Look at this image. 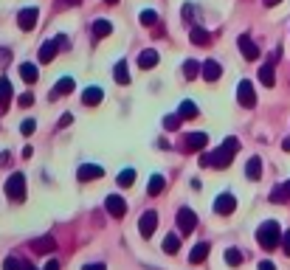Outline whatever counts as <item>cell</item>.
I'll return each instance as SVG.
<instances>
[{
	"instance_id": "6da1fadb",
	"label": "cell",
	"mask_w": 290,
	"mask_h": 270,
	"mask_svg": "<svg viewBox=\"0 0 290 270\" xmlns=\"http://www.w3.org/2000/svg\"><path fill=\"white\" fill-rule=\"evenodd\" d=\"M237 150H240V141H237V138H226V144H223L220 150L206 152V155L200 158V166H214V169H226V166H231L234 152H237Z\"/></svg>"
},
{
	"instance_id": "7a4b0ae2",
	"label": "cell",
	"mask_w": 290,
	"mask_h": 270,
	"mask_svg": "<svg viewBox=\"0 0 290 270\" xmlns=\"http://www.w3.org/2000/svg\"><path fill=\"white\" fill-rule=\"evenodd\" d=\"M256 239H259V245L265 250H276L279 248V242H282V231H279V222L268 220V222H262L259 231H256Z\"/></svg>"
},
{
	"instance_id": "3957f363",
	"label": "cell",
	"mask_w": 290,
	"mask_h": 270,
	"mask_svg": "<svg viewBox=\"0 0 290 270\" xmlns=\"http://www.w3.org/2000/svg\"><path fill=\"white\" fill-rule=\"evenodd\" d=\"M6 197L15 200V203H23V200H26V178H23L20 172H15V175L6 180Z\"/></svg>"
},
{
	"instance_id": "277c9868",
	"label": "cell",
	"mask_w": 290,
	"mask_h": 270,
	"mask_svg": "<svg viewBox=\"0 0 290 270\" xmlns=\"http://www.w3.org/2000/svg\"><path fill=\"white\" fill-rule=\"evenodd\" d=\"M237 101H240L245 110H251V107L256 104V93H254V85L248 82V79H242L240 87H237Z\"/></svg>"
},
{
	"instance_id": "5b68a950",
	"label": "cell",
	"mask_w": 290,
	"mask_h": 270,
	"mask_svg": "<svg viewBox=\"0 0 290 270\" xmlns=\"http://www.w3.org/2000/svg\"><path fill=\"white\" fill-rule=\"evenodd\" d=\"M177 228H180V234H191L198 228V214L191 208H180L177 211Z\"/></svg>"
},
{
	"instance_id": "8992f818",
	"label": "cell",
	"mask_w": 290,
	"mask_h": 270,
	"mask_svg": "<svg viewBox=\"0 0 290 270\" xmlns=\"http://www.w3.org/2000/svg\"><path fill=\"white\" fill-rule=\"evenodd\" d=\"M105 208H107V214H110V217L121 220V217L127 214V200H124V197H119V194H110V197L105 200Z\"/></svg>"
},
{
	"instance_id": "52a82bcc",
	"label": "cell",
	"mask_w": 290,
	"mask_h": 270,
	"mask_svg": "<svg viewBox=\"0 0 290 270\" xmlns=\"http://www.w3.org/2000/svg\"><path fill=\"white\" fill-rule=\"evenodd\" d=\"M76 178L82 180V183H90V180L105 178V169L96 166V164H82V166H79V172H76Z\"/></svg>"
},
{
	"instance_id": "ba28073f",
	"label": "cell",
	"mask_w": 290,
	"mask_h": 270,
	"mask_svg": "<svg viewBox=\"0 0 290 270\" xmlns=\"http://www.w3.org/2000/svg\"><path fill=\"white\" fill-rule=\"evenodd\" d=\"M209 144V135L206 132H189L186 135V141H183V150L186 152H200Z\"/></svg>"
},
{
	"instance_id": "9c48e42d",
	"label": "cell",
	"mask_w": 290,
	"mask_h": 270,
	"mask_svg": "<svg viewBox=\"0 0 290 270\" xmlns=\"http://www.w3.org/2000/svg\"><path fill=\"white\" fill-rule=\"evenodd\" d=\"M155 225H158V214H155V211H144V217L138 220V231H141L144 239H149V236H152Z\"/></svg>"
},
{
	"instance_id": "30bf717a",
	"label": "cell",
	"mask_w": 290,
	"mask_h": 270,
	"mask_svg": "<svg viewBox=\"0 0 290 270\" xmlns=\"http://www.w3.org/2000/svg\"><path fill=\"white\" fill-rule=\"evenodd\" d=\"M234 208H237V197H234V194H220V197L214 200V211L223 214V217H226V214H231Z\"/></svg>"
},
{
	"instance_id": "8fae6325",
	"label": "cell",
	"mask_w": 290,
	"mask_h": 270,
	"mask_svg": "<svg viewBox=\"0 0 290 270\" xmlns=\"http://www.w3.org/2000/svg\"><path fill=\"white\" fill-rule=\"evenodd\" d=\"M37 17H40V12L31 6V9H23L20 15H17V23H20V29H23V31H31V29L37 26Z\"/></svg>"
},
{
	"instance_id": "7c38bea8",
	"label": "cell",
	"mask_w": 290,
	"mask_h": 270,
	"mask_svg": "<svg viewBox=\"0 0 290 270\" xmlns=\"http://www.w3.org/2000/svg\"><path fill=\"white\" fill-rule=\"evenodd\" d=\"M240 51H242V57L248 59V62H254V59H259V48L254 45V40L248 34H242L240 37Z\"/></svg>"
},
{
	"instance_id": "4fadbf2b",
	"label": "cell",
	"mask_w": 290,
	"mask_h": 270,
	"mask_svg": "<svg viewBox=\"0 0 290 270\" xmlns=\"http://www.w3.org/2000/svg\"><path fill=\"white\" fill-rule=\"evenodd\" d=\"M54 248H57L54 236H37V239H31V250H37V253H51Z\"/></svg>"
},
{
	"instance_id": "5bb4252c",
	"label": "cell",
	"mask_w": 290,
	"mask_h": 270,
	"mask_svg": "<svg viewBox=\"0 0 290 270\" xmlns=\"http://www.w3.org/2000/svg\"><path fill=\"white\" fill-rule=\"evenodd\" d=\"M59 48H62V45H59V40H48V43H43V48H40V62L48 65L51 59L57 57Z\"/></svg>"
},
{
	"instance_id": "9a60e30c",
	"label": "cell",
	"mask_w": 290,
	"mask_h": 270,
	"mask_svg": "<svg viewBox=\"0 0 290 270\" xmlns=\"http://www.w3.org/2000/svg\"><path fill=\"white\" fill-rule=\"evenodd\" d=\"M203 79L206 82H217L220 76H223V68H220V62H214V59H209V62H203Z\"/></svg>"
},
{
	"instance_id": "2e32d148",
	"label": "cell",
	"mask_w": 290,
	"mask_h": 270,
	"mask_svg": "<svg viewBox=\"0 0 290 270\" xmlns=\"http://www.w3.org/2000/svg\"><path fill=\"white\" fill-rule=\"evenodd\" d=\"M155 65H158V51L147 48V51H141V54H138V68L149 71V68H155Z\"/></svg>"
},
{
	"instance_id": "e0dca14e",
	"label": "cell",
	"mask_w": 290,
	"mask_h": 270,
	"mask_svg": "<svg viewBox=\"0 0 290 270\" xmlns=\"http://www.w3.org/2000/svg\"><path fill=\"white\" fill-rule=\"evenodd\" d=\"M102 99H105V93H102V87H87L85 93H82V104L93 107V104H102Z\"/></svg>"
},
{
	"instance_id": "ac0fdd59",
	"label": "cell",
	"mask_w": 290,
	"mask_h": 270,
	"mask_svg": "<svg viewBox=\"0 0 290 270\" xmlns=\"http://www.w3.org/2000/svg\"><path fill=\"white\" fill-rule=\"evenodd\" d=\"M73 90V79L71 76H62L57 82V85H54V93H51V99H59V96H68V93Z\"/></svg>"
},
{
	"instance_id": "d6986e66",
	"label": "cell",
	"mask_w": 290,
	"mask_h": 270,
	"mask_svg": "<svg viewBox=\"0 0 290 270\" xmlns=\"http://www.w3.org/2000/svg\"><path fill=\"white\" fill-rule=\"evenodd\" d=\"M12 96H15V90H12V82H9L6 76H0V107H9V104H12Z\"/></svg>"
},
{
	"instance_id": "ffe728a7",
	"label": "cell",
	"mask_w": 290,
	"mask_h": 270,
	"mask_svg": "<svg viewBox=\"0 0 290 270\" xmlns=\"http://www.w3.org/2000/svg\"><path fill=\"white\" fill-rule=\"evenodd\" d=\"M206 256H209V245H206V242H198L195 250L189 253V262L191 264H200V262H206Z\"/></svg>"
},
{
	"instance_id": "44dd1931",
	"label": "cell",
	"mask_w": 290,
	"mask_h": 270,
	"mask_svg": "<svg viewBox=\"0 0 290 270\" xmlns=\"http://www.w3.org/2000/svg\"><path fill=\"white\" fill-rule=\"evenodd\" d=\"M245 175H248V180H259L262 178V161L259 158H251L245 164Z\"/></svg>"
},
{
	"instance_id": "7402d4cb",
	"label": "cell",
	"mask_w": 290,
	"mask_h": 270,
	"mask_svg": "<svg viewBox=\"0 0 290 270\" xmlns=\"http://www.w3.org/2000/svg\"><path fill=\"white\" fill-rule=\"evenodd\" d=\"M259 82L265 87H273V82H276V76H273V62H268V65H262L259 68Z\"/></svg>"
},
{
	"instance_id": "603a6c76",
	"label": "cell",
	"mask_w": 290,
	"mask_h": 270,
	"mask_svg": "<svg viewBox=\"0 0 290 270\" xmlns=\"http://www.w3.org/2000/svg\"><path fill=\"white\" fill-rule=\"evenodd\" d=\"M189 40H191L195 45H209V40H212V37H209V31H206V29L195 26V29L189 31Z\"/></svg>"
},
{
	"instance_id": "cb8c5ba5",
	"label": "cell",
	"mask_w": 290,
	"mask_h": 270,
	"mask_svg": "<svg viewBox=\"0 0 290 270\" xmlns=\"http://www.w3.org/2000/svg\"><path fill=\"white\" fill-rule=\"evenodd\" d=\"M20 76L29 82V85H34L37 79H40V73H37V65H31V62H23L20 65Z\"/></svg>"
},
{
	"instance_id": "d4e9b609",
	"label": "cell",
	"mask_w": 290,
	"mask_h": 270,
	"mask_svg": "<svg viewBox=\"0 0 290 270\" xmlns=\"http://www.w3.org/2000/svg\"><path fill=\"white\" fill-rule=\"evenodd\" d=\"M110 31H113V23H110V20H96V23H93V37H96V40L107 37Z\"/></svg>"
},
{
	"instance_id": "484cf974",
	"label": "cell",
	"mask_w": 290,
	"mask_h": 270,
	"mask_svg": "<svg viewBox=\"0 0 290 270\" xmlns=\"http://www.w3.org/2000/svg\"><path fill=\"white\" fill-rule=\"evenodd\" d=\"M163 186H166V180H163L161 175H152V178H149V189H147V194H149V197H158V194L163 192Z\"/></svg>"
},
{
	"instance_id": "4316f807",
	"label": "cell",
	"mask_w": 290,
	"mask_h": 270,
	"mask_svg": "<svg viewBox=\"0 0 290 270\" xmlns=\"http://www.w3.org/2000/svg\"><path fill=\"white\" fill-rule=\"evenodd\" d=\"M270 200H273V203H284V200H290V180L284 186H279V189H273V192H270Z\"/></svg>"
},
{
	"instance_id": "83f0119b",
	"label": "cell",
	"mask_w": 290,
	"mask_h": 270,
	"mask_svg": "<svg viewBox=\"0 0 290 270\" xmlns=\"http://www.w3.org/2000/svg\"><path fill=\"white\" fill-rule=\"evenodd\" d=\"M113 76H116V82H119V85H130V73H127V62H119V65H116V71H113Z\"/></svg>"
},
{
	"instance_id": "f1b7e54d",
	"label": "cell",
	"mask_w": 290,
	"mask_h": 270,
	"mask_svg": "<svg viewBox=\"0 0 290 270\" xmlns=\"http://www.w3.org/2000/svg\"><path fill=\"white\" fill-rule=\"evenodd\" d=\"M180 115H183V118H198V104H195V101H183V104H180Z\"/></svg>"
},
{
	"instance_id": "f546056e",
	"label": "cell",
	"mask_w": 290,
	"mask_h": 270,
	"mask_svg": "<svg viewBox=\"0 0 290 270\" xmlns=\"http://www.w3.org/2000/svg\"><path fill=\"white\" fill-rule=\"evenodd\" d=\"M226 264H231V267L242 264V253H240L237 248H228V250H226Z\"/></svg>"
},
{
	"instance_id": "4dcf8cb0",
	"label": "cell",
	"mask_w": 290,
	"mask_h": 270,
	"mask_svg": "<svg viewBox=\"0 0 290 270\" xmlns=\"http://www.w3.org/2000/svg\"><path fill=\"white\" fill-rule=\"evenodd\" d=\"M177 248H180V239H177L175 234H169L163 239V250H166V253H177Z\"/></svg>"
},
{
	"instance_id": "1f68e13d",
	"label": "cell",
	"mask_w": 290,
	"mask_h": 270,
	"mask_svg": "<svg viewBox=\"0 0 290 270\" xmlns=\"http://www.w3.org/2000/svg\"><path fill=\"white\" fill-rule=\"evenodd\" d=\"M133 180H135V172H133V169H124V172L119 175V186H121V189H130V186H133Z\"/></svg>"
},
{
	"instance_id": "d6a6232c",
	"label": "cell",
	"mask_w": 290,
	"mask_h": 270,
	"mask_svg": "<svg viewBox=\"0 0 290 270\" xmlns=\"http://www.w3.org/2000/svg\"><path fill=\"white\" fill-rule=\"evenodd\" d=\"M180 118H183L180 113H177V115H166V118H163V129H169V132H175V129L180 127Z\"/></svg>"
},
{
	"instance_id": "836d02e7",
	"label": "cell",
	"mask_w": 290,
	"mask_h": 270,
	"mask_svg": "<svg viewBox=\"0 0 290 270\" xmlns=\"http://www.w3.org/2000/svg\"><path fill=\"white\" fill-rule=\"evenodd\" d=\"M198 68H200V65L195 62V59H186V65H183V76H186V79H195V76H198Z\"/></svg>"
},
{
	"instance_id": "e575fe53",
	"label": "cell",
	"mask_w": 290,
	"mask_h": 270,
	"mask_svg": "<svg viewBox=\"0 0 290 270\" xmlns=\"http://www.w3.org/2000/svg\"><path fill=\"white\" fill-rule=\"evenodd\" d=\"M141 23H144V26H155V23H158V15L152 12V9H144V12H141Z\"/></svg>"
},
{
	"instance_id": "d590c367",
	"label": "cell",
	"mask_w": 290,
	"mask_h": 270,
	"mask_svg": "<svg viewBox=\"0 0 290 270\" xmlns=\"http://www.w3.org/2000/svg\"><path fill=\"white\" fill-rule=\"evenodd\" d=\"M20 129H23V135H31V132L37 129V121H34V118H26V121L20 124Z\"/></svg>"
},
{
	"instance_id": "8d00e7d4",
	"label": "cell",
	"mask_w": 290,
	"mask_h": 270,
	"mask_svg": "<svg viewBox=\"0 0 290 270\" xmlns=\"http://www.w3.org/2000/svg\"><path fill=\"white\" fill-rule=\"evenodd\" d=\"M3 270H23L20 259H15V256H9L6 262H3Z\"/></svg>"
},
{
	"instance_id": "74e56055",
	"label": "cell",
	"mask_w": 290,
	"mask_h": 270,
	"mask_svg": "<svg viewBox=\"0 0 290 270\" xmlns=\"http://www.w3.org/2000/svg\"><path fill=\"white\" fill-rule=\"evenodd\" d=\"M17 101H20V107H31V104H34V96H31V93H23Z\"/></svg>"
},
{
	"instance_id": "f35d334b",
	"label": "cell",
	"mask_w": 290,
	"mask_h": 270,
	"mask_svg": "<svg viewBox=\"0 0 290 270\" xmlns=\"http://www.w3.org/2000/svg\"><path fill=\"white\" fill-rule=\"evenodd\" d=\"M282 250L290 256V231H284V236H282Z\"/></svg>"
},
{
	"instance_id": "ab89813d",
	"label": "cell",
	"mask_w": 290,
	"mask_h": 270,
	"mask_svg": "<svg viewBox=\"0 0 290 270\" xmlns=\"http://www.w3.org/2000/svg\"><path fill=\"white\" fill-rule=\"evenodd\" d=\"M71 121H73V115H71V113H65L62 118H59V127H68V124H71Z\"/></svg>"
},
{
	"instance_id": "60d3db41",
	"label": "cell",
	"mask_w": 290,
	"mask_h": 270,
	"mask_svg": "<svg viewBox=\"0 0 290 270\" xmlns=\"http://www.w3.org/2000/svg\"><path fill=\"white\" fill-rule=\"evenodd\" d=\"M82 270H107V267H105V264H102V262H96V264H85V267H82Z\"/></svg>"
},
{
	"instance_id": "b9f144b4",
	"label": "cell",
	"mask_w": 290,
	"mask_h": 270,
	"mask_svg": "<svg viewBox=\"0 0 290 270\" xmlns=\"http://www.w3.org/2000/svg\"><path fill=\"white\" fill-rule=\"evenodd\" d=\"M9 59H12V51H0V62H9Z\"/></svg>"
},
{
	"instance_id": "7bdbcfd3",
	"label": "cell",
	"mask_w": 290,
	"mask_h": 270,
	"mask_svg": "<svg viewBox=\"0 0 290 270\" xmlns=\"http://www.w3.org/2000/svg\"><path fill=\"white\" fill-rule=\"evenodd\" d=\"M43 270H59V262H57V259H51V262L48 264H45V267Z\"/></svg>"
},
{
	"instance_id": "ee69618b",
	"label": "cell",
	"mask_w": 290,
	"mask_h": 270,
	"mask_svg": "<svg viewBox=\"0 0 290 270\" xmlns=\"http://www.w3.org/2000/svg\"><path fill=\"white\" fill-rule=\"evenodd\" d=\"M259 270H276L273 262H259Z\"/></svg>"
},
{
	"instance_id": "f6af8a7d",
	"label": "cell",
	"mask_w": 290,
	"mask_h": 270,
	"mask_svg": "<svg viewBox=\"0 0 290 270\" xmlns=\"http://www.w3.org/2000/svg\"><path fill=\"white\" fill-rule=\"evenodd\" d=\"M282 150H284V152H290V138H284V141H282Z\"/></svg>"
},
{
	"instance_id": "bcb514c9",
	"label": "cell",
	"mask_w": 290,
	"mask_h": 270,
	"mask_svg": "<svg viewBox=\"0 0 290 270\" xmlns=\"http://www.w3.org/2000/svg\"><path fill=\"white\" fill-rule=\"evenodd\" d=\"M276 3H282V0H265V6H276Z\"/></svg>"
},
{
	"instance_id": "7dc6e473",
	"label": "cell",
	"mask_w": 290,
	"mask_h": 270,
	"mask_svg": "<svg viewBox=\"0 0 290 270\" xmlns=\"http://www.w3.org/2000/svg\"><path fill=\"white\" fill-rule=\"evenodd\" d=\"M23 270H37L34 264H23Z\"/></svg>"
},
{
	"instance_id": "c3c4849f",
	"label": "cell",
	"mask_w": 290,
	"mask_h": 270,
	"mask_svg": "<svg viewBox=\"0 0 290 270\" xmlns=\"http://www.w3.org/2000/svg\"><path fill=\"white\" fill-rule=\"evenodd\" d=\"M105 3H110V6H113V3H119V0H105Z\"/></svg>"
},
{
	"instance_id": "681fc988",
	"label": "cell",
	"mask_w": 290,
	"mask_h": 270,
	"mask_svg": "<svg viewBox=\"0 0 290 270\" xmlns=\"http://www.w3.org/2000/svg\"><path fill=\"white\" fill-rule=\"evenodd\" d=\"M68 3H82V0H68Z\"/></svg>"
}]
</instances>
